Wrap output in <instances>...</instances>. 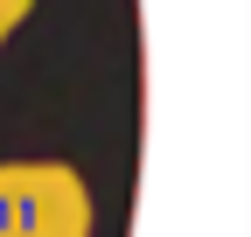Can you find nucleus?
<instances>
[{"mask_svg":"<svg viewBox=\"0 0 251 237\" xmlns=\"http://www.w3.org/2000/svg\"><path fill=\"white\" fill-rule=\"evenodd\" d=\"M0 237H98L91 182L70 161H0Z\"/></svg>","mask_w":251,"mask_h":237,"instance_id":"1","label":"nucleus"},{"mask_svg":"<svg viewBox=\"0 0 251 237\" xmlns=\"http://www.w3.org/2000/svg\"><path fill=\"white\" fill-rule=\"evenodd\" d=\"M28 14H35V0H0V49L21 35V21H28Z\"/></svg>","mask_w":251,"mask_h":237,"instance_id":"2","label":"nucleus"}]
</instances>
